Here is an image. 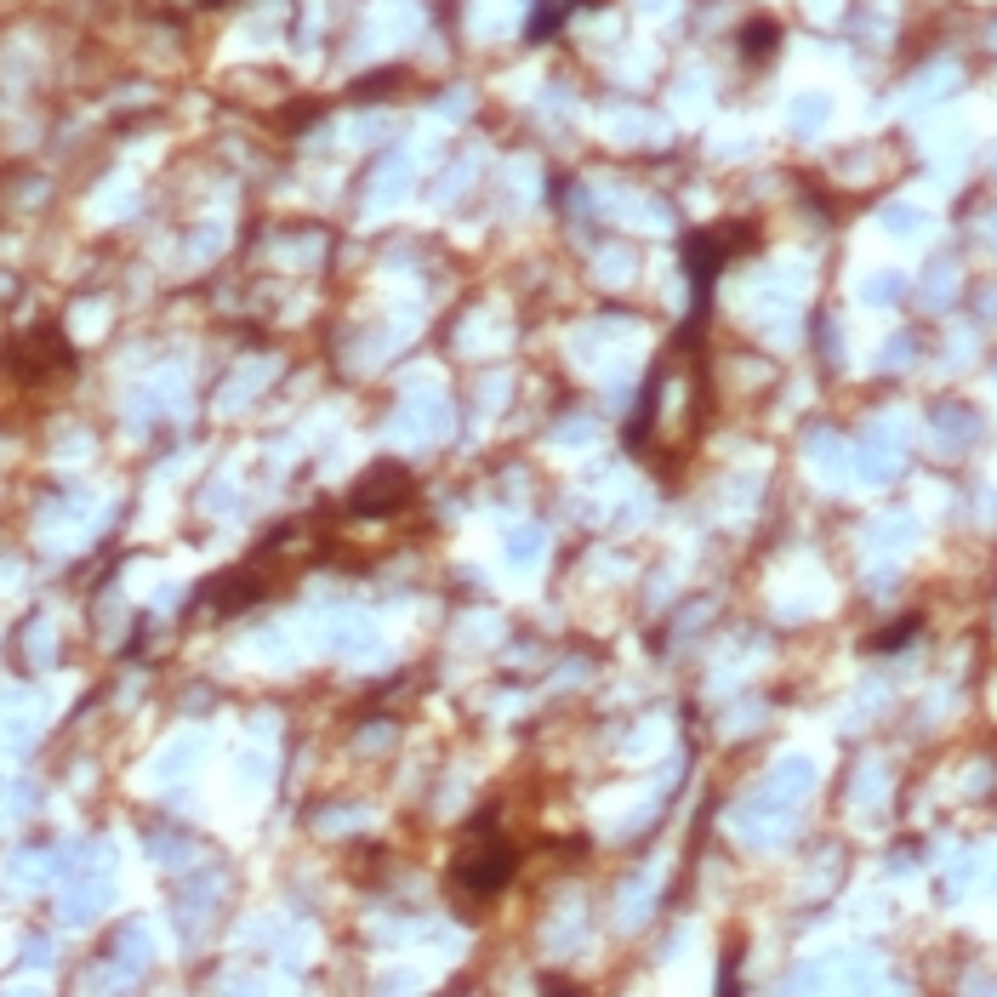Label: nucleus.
I'll return each instance as SVG.
<instances>
[{"instance_id": "obj_1", "label": "nucleus", "mask_w": 997, "mask_h": 997, "mask_svg": "<svg viewBox=\"0 0 997 997\" xmlns=\"http://www.w3.org/2000/svg\"><path fill=\"white\" fill-rule=\"evenodd\" d=\"M804 787H810V764H804V758H787V764L776 769V781H769V792H787V798L804 792Z\"/></svg>"}]
</instances>
